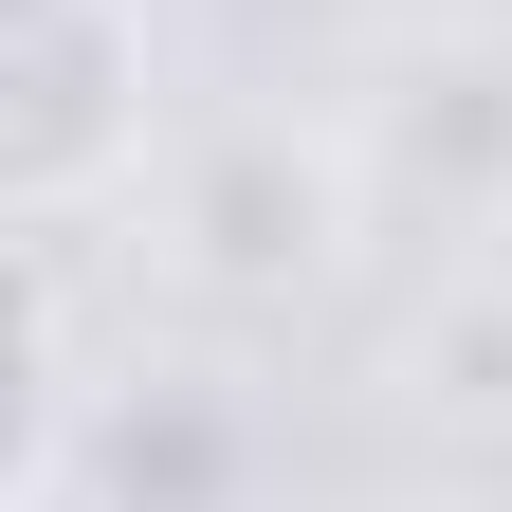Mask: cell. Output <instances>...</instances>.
Returning a JSON list of instances; mask_svg holds the SVG:
<instances>
[{
    "label": "cell",
    "instance_id": "obj_2",
    "mask_svg": "<svg viewBox=\"0 0 512 512\" xmlns=\"http://www.w3.org/2000/svg\"><path fill=\"white\" fill-rule=\"evenodd\" d=\"M147 0H0V220H92L147 183Z\"/></svg>",
    "mask_w": 512,
    "mask_h": 512
},
{
    "label": "cell",
    "instance_id": "obj_3",
    "mask_svg": "<svg viewBox=\"0 0 512 512\" xmlns=\"http://www.w3.org/2000/svg\"><path fill=\"white\" fill-rule=\"evenodd\" d=\"M366 183H384V220L403 202H439V220H476L494 183H512V74L494 55H403V74L366 92Z\"/></svg>",
    "mask_w": 512,
    "mask_h": 512
},
{
    "label": "cell",
    "instance_id": "obj_4",
    "mask_svg": "<svg viewBox=\"0 0 512 512\" xmlns=\"http://www.w3.org/2000/svg\"><path fill=\"white\" fill-rule=\"evenodd\" d=\"M403 403L439 421V439H512V275H458L403 330Z\"/></svg>",
    "mask_w": 512,
    "mask_h": 512
},
{
    "label": "cell",
    "instance_id": "obj_1",
    "mask_svg": "<svg viewBox=\"0 0 512 512\" xmlns=\"http://www.w3.org/2000/svg\"><path fill=\"white\" fill-rule=\"evenodd\" d=\"M384 238V183L348 128H293V110H238L165 165V275L202 311H330L348 256Z\"/></svg>",
    "mask_w": 512,
    "mask_h": 512
}]
</instances>
